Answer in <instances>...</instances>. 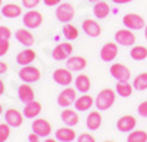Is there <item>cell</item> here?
Instances as JSON below:
<instances>
[{
    "mask_svg": "<svg viewBox=\"0 0 147 142\" xmlns=\"http://www.w3.org/2000/svg\"><path fill=\"white\" fill-rule=\"evenodd\" d=\"M62 33H63V36H65V39H68L69 42H72V40H77L78 39V28L75 27V25H72V24H65L63 25V28H62Z\"/></svg>",
    "mask_w": 147,
    "mask_h": 142,
    "instance_id": "f546056e",
    "label": "cell"
},
{
    "mask_svg": "<svg viewBox=\"0 0 147 142\" xmlns=\"http://www.w3.org/2000/svg\"><path fill=\"white\" fill-rule=\"evenodd\" d=\"M127 142H147V132L144 130H136L128 133L127 136Z\"/></svg>",
    "mask_w": 147,
    "mask_h": 142,
    "instance_id": "4dcf8cb0",
    "label": "cell"
},
{
    "mask_svg": "<svg viewBox=\"0 0 147 142\" xmlns=\"http://www.w3.org/2000/svg\"><path fill=\"white\" fill-rule=\"evenodd\" d=\"M82 31L88 36V37H99V36L102 34V27L99 25V22L94 21V19H84L82 21Z\"/></svg>",
    "mask_w": 147,
    "mask_h": 142,
    "instance_id": "5bb4252c",
    "label": "cell"
},
{
    "mask_svg": "<svg viewBox=\"0 0 147 142\" xmlns=\"http://www.w3.org/2000/svg\"><path fill=\"white\" fill-rule=\"evenodd\" d=\"M5 93V83H3V80L0 79V95H3Z\"/></svg>",
    "mask_w": 147,
    "mask_h": 142,
    "instance_id": "7bdbcfd3",
    "label": "cell"
},
{
    "mask_svg": "<svg viewBox=\"0 0 147 142\" xmlns=\"http://www.w3.org/2000/svg\"><path fill=\"white\" fill-rule=\"evenodd\" d=\"M75 89L81 93H87L91 89V80L87 74H80L75 79Z\"/></svg>",
    "mask_w": 147,
    "mask_h": 142,
    "instance_id": "484cf974",
    "label": "cell"
},
{
    "mask_svg": "<svg viewBox=\"0 0 147 142\" xmlns=\"http://www.w3.org/2000/svg\"><path fill=\"white\" fill-rule=\"evenodd\" d=\"M93 104H94V99L90 96V95L82 93L80 98H77V101H75L74 105H75L77 111H87V110H90L93 106Z\"/></svg>",
    "mask_w": 147,
    "mask_h": 142,
    "instance_id": "7402d4cb",
    "label": "cell"
},
{
    "mask_svg": "<svg viewBox=\"0 0 147 142\" xmlns=\"http://www.w3.org/2000/svg\"><path fill=\"white\" fill-rule=\"evenodd\" d=\"M77 142H96V139L91 133H81L77 138Z\"/></svg>",
    "mask_w": 147,
    "mask_h": 142,
    "instance_id": "d590c367",
    "label": "cell"
},
{
    "mask_svg": "<svg viewBox=\"0 0 147 142\" xmlns=\"http://www.w3.org/2000/svg\"><path fill=\"white\" fill-rule=\"evenodd\" d=\"M103 142H113V141H103Z\"/></svg>",
    "mask_w": 147,
    "mask_h": 142,
    "instance_id": "c3c4849f",
    "label": "cell"
},
{
    "mask_svg": "<svg viewBox=\"0 0 147 142\" xmlns=\"http://www.w3.org/2000/svg\"><path fill=\"white\" fill-rule=\"evenodd\" d=\"M2 15L9 18V19L18 18L19 15H22V8L15 5V3H7V5L2 6Z\"/></svg>",
    "mask_w": 147,
    "mask_h": 142,
    "instance_id": "cb8c5ba5",
    "label": "cell"
},
{
    "mask_svg": "<svg viewBox=\"0 0 147 142\" xmlns=\"http://www.w3.org/2000/svg\"><path fill=\"white\" fill-rule=\"evenodd\" d=\"M87 2H90V3H97V2H100V0H87Z\"/></svg>",
    "mask_w": 147,
    "mask_h": 142,
    "instance_id": "bcb514c9",
    "label": "cell"
},
{
    "mask_svg": "<svg viewBox=\"0 0 147 142\" xmlns=\"http://www.w3.org/2000/svg\"><path fill=\"white\" fill-rule=\"evenodd\" d=\"M72 52H74V46L69 42H63L55 47L52 55H53V59H56V61H65L69 56H72Z\"/></svg>",
    "mask_w": 147,
    "mask_h": 142,
    "instance_id": "8fae6325",
    "label": "cell"
},
{
    "mask_svg": "<svg viewBox=\"0 0 147 142\" xmlns=\"http://www.w3.org/2000/svg\"><path fill=\"white\" fill-rule=\"evenodd\" d=\"M60 120L65 123V126L74 127V126H78L80 117H78V114H77L75 110H71L69 106H68V108H63V111L60 113Z\"/></svg>",
    "mask_w": 147,
    "mask_h": 142,
    "instance_id": "e0dca14e",
    "label": "cell"
},
{
    "mask_svg": "<svg viewBox=\"0 0 147 142\" xmlns=\"http://www.w3.org/2000/svg\"><path fill=\"white\" fill-rule=\"evenodd\" d=\"M75 16V8L72 3H60L56 8V18L59 22L68 24Z\"/></svg>",
    "mask_w": 147,
    "mask_h": 142,
    "instance_id": "7a4b0ae2",
    "label": "cell"
},
{
    "mask_svg": "<svg viewBox=\"0 0 147 142\" xmlns=\"http://www.w3.org/2000/svg\"><path fill=\"white\" fill-rule=\"evenodd\" d=\"M7 71V64L3 62V61H0V74H5Z\"/></svg>",
    "mask_w": 147,
    "mask_h": 142,
    "instance_id": "60d3db41",
    "label": "cell"
},
{
    "mask_svg": "<svg viewBox=\"0 0 147 142\" xmlns=\"http://www.w3.org/2000/svg\"><path fill=\"white\" fill-rule=\"evenodd\" d=\"M93 14L97 19H105L109 14H110V5L105 0H100V2L94 3L93 6Z\"/></svg>",
    "mask_w": 147,
    "mask_h": 142,
    "instance_id": "ffe728a7",
    "label": "cell"
},
{
    "mask_svg": "<svg viewBox=\"0 0 147 142\" xmlns=\"http://www.w3.org/2000/svg\"><path fill=\"white\" fill-rule=\"evenodd\" d=\"M9 51V40L0 42V56H5Z\"/></svg>",
    "mask_w": 147,
    "mask_h": 142,
    "instance_id": "74e56055",
    "label": "cell"
},
{
    "mask_svg": "<svg viewBox=\"0 0 147 142\" xmlns=\"http://www.w3.org/2000/svg\"><path fill=\"white\" fill-rule=\"evenodd\" d=\"M22 22H24V25L28 27V28H38L43 24V15L38 10L30 9L27 14L22 16Z\"/></svg>",
    "mask_w": 147,
    "mask_h": 142,
    "instance_id": "9c48e42d",
    "label": "cell"
},
{
    "mask_svg": "<svg viewBox=\"0 0 147 142\" xmlns=\"http://www.w3.org/2000/svg\"><path fill=\"white\" fill-rule=\"evenodd\" d=\"M41 108L43 106L38 101H31V102L25 104V106H24V115L28 118H34L41 113Z\"/></svg>",
    "mask_w": 147,
    "mask_h": 142,
    "instance_id": "d4e9b609",
    "label": "cell"
},
{
    "mask_svg": "<svg viewBox=\"0 0 147 142\" xmlns=\"http://www.w3.org/2000/svg\"><path fill=\"white\" fill-rule=\"evenodd\" d=\"M41 77V73H40V70L34 67V65H24L19 71V79L22 81H25V83H35V81H38Z\"/></svg>",
    "mask_w": 147,
    "mask_h": 142,
    "instance_id": "8992f818",
    "label": "cell"
},
{
    "mask_svg": "<svg viewBox=\"0 0 147 142\" xmlns=\"http://www.w3.org/2000/svg\"><path fill=\"white\" fill-rule=\"evenodd\" d=\"M12 37V31L9 27L6 25H0V42H3V40H9Z\"/></svg>",
    "mask_w": 147,
    "mask_h": 142,
    "instance_id": "836d02e7",
    "label": "cell"
},
{
    "mask_svg": "<svg viewBox=\"0 0 147 142\" xmlns=\"http://www.w3.org/2000/svg\"><path fill=\"white\" fill-rule=\"evenodd\" d=\"M132 90H134V86L129 81H118L115 86V92L121 98H129L132 95Z\"/></svg>",
    "mask_w": 147,
    "mask_h": 142,
    "instance_id": "4316f807",
    "label": "cell"
},
{
    "mask_svg": "<svg viewBox=\"0 0 147 142\" xmlns=\"http://www.w3.org/2000/svg\"><path fill=\"white\" fill-rule=\"evenodd\" d=\"M31 129H32V132L37 133L40 138H47L52 133V124L47 120H44V118H35L31 124Z\"/></svg>",
    "mask_w": 147,
    "mask_h": 142,
    "instance_id": "4fadbf2b",
    "label": "cell"
},
{
    "mask_svg": "<svg viewBox=\"0 0 147 142\" xmlns=\"http://www.w3.org/2000/svg\"><path fill=\"white\" fill-rule=\"evenodd\" d=\"M43 2H44L46 6L52 8V6H57V5H60V3H62V0H43Z\"/></svg>",
    "mask_w": 147,
    "mask_h": 142,
    "instance_id": "f35d334b",
    "label": "cell"
},
{
    "mask_svg": "<svg viewBox=\"0 0 147 142\" xmlns=\"http://www.w3.org/2000/svg\"><path fill=\"white\" fill-rule=\"evenodd\" d=\"M40 2L41 0H22V6L30 10V9H35L37 6L40 5Z\"/></svg>",
    "mask_w": 147,
    "mask_h": 142,
    "instance_id": "e575fe53",
    "label": "cell"
},
{
    "mask_svg": "<svg viewBox=\"0 0 147 142\" xmlns=\"http://www.w3.org/2000/svg\"><path fill=\"white\" fill-rule=\"evenodd\" d=\"M122 24H124L127 28L132 30V31H138V30H143L146 27L144 18L138 14H127V15H124Z\"/></svg>",
    "mask_w": 147,
    "mask_h": 142,
    "instance_id": "277c9868",
    "label": "cell"
},
{
    "mask_svg": "<svg viewBox=\"0 0 147 142\" xmlns=\"http://www.w3.org/2000/svg\"><path fill=\"white\" fill-rule=\"evenodd\" d=\"M5 120H6V123L10 127H19L22 124V122H24V114L19 113L15 108H9V110H6Z\"/></svg>",
    "mask_w": 147,
    "mask_h": 142,
    "instance_id": "9a60e30c",
    "label": "cell"
},
{
    "mask_svg": "<svg viewBox=\"0 0 147 142\" xmlns=\"http://www.w3.org/2000/svg\"><path fill=\"white\" fill-rule=\"evenodd\" d=\"M28 142H40V136L32 132V133H30V136H28Z\"/></svg>",
    "mask_w": 147,
    "mask_h": 142,
    "instance_id": "ab89813d",
    "label": "cell"
},
{
    "mask_svg": "<svg viewBox=\"0 0 147 142\" xmlns=\"http://www.w3.org/2000/svg\"><path fill=\"white\" fill-rule=\"evenodd\" d=\"M15 37H16V40H18L21 44L27 46V47H30V46L34 44V36L30 33L28 28H19V30H16Z\"/></svg>",
    "mask_w": 147,
    "mask_h": 142,
    "instance_id": "44dd1931",
    "label": "cell"
},
{
    "mask_svg": "<svg viewBox=\"0 0 147 142\" xmlns=\"http://www.w3.org/2000/svg\"><path fill=\"white\" fill-rule=\"evenodd\" d=\"M109 73H110V76H112L116 81H129V79H131L129 68L127 65H124V64H121V62L112 64Z\"/></svg>",
    "mask_w": 147,
    "mask_h": 142,
    "instance_id": "5b68a950",
    "label": "cell"
},
{
    "mask_svg": "<svg viewBox=\"0 0 147 142\" xmlns=\"http://www.w3.org/2000/svg\"><path fill=\"white\" fill-rule=\"evenodd\" d=\"M132 86L136 90H146L147 89V73H140L134 79Z\"/></svg>",
    "mask_w": 147,
    "mask_h": 142,
    "instance_id": "1f68e13d",
    "label": "cell"
},
{
    "mask_svg": "<svg viewBox=\"0 0 147 142\" xmlns=\"http://www.w3.org/2000/svg\"><path fill=\"white\" fill-rule=\"evenodd\" d=\"M118 43L116 42H107L100 49V59L103 62H112L118 56Z\"/></svg>",
    "mask_w": 147,
    "mask_h": 142,
    "instance_id": "ba28073f",
    "label": "cell"
},
{
    "mask_svg": "<svg viewBox=\"0 0 147 142\" xmlns=\"http://www.w3.org/2000/svg\"><path fill=\"white\" fill-rule=\"evenodd\" d=\"M3 113V108H2V105H0V114H2Z\"/></svg>",
    "mask_w": 147,
    "mask_h": 142,
    "instance_id": "7dc6e473",
    "label": "cell"
},
{
    "mask_svg": "<svg viewBox=\"0 0 147 142\" xmlns=\"http://www.w3.org/2000/svg\"><path fill=\"white\" fill-rule=\"evenodd\" d=\"M115 101H116V92L107 87V89H103V90H100L99 93H97L94 104H96L97 110L106 111L115 104Z\"/></svg>",
    "mask_w": 147,
    "mask_h": 142,
    "instance_id": "6da1fadb",
    "label": "cell"
},
{
    "mask_svg": "<svg viewBox=\"0 0 147 142\" xmlns=\"http://www.w3.org/2000/svg\"><path fill=\"white\" fill-rule=\"evenodd\" d=\"M53 81L60 86H69L74 81L72 71L68 68H57L53 71Z\"/></svg>",
    "mask_w": 147,
    "mask_h": 142,
    "instance_id": "7c38bea8",
    "label": "cell"
},
{
    "mask_svg": "<svg viewBox=\"0 0 147 142\" xmlns=\"http://www.w3.org/2000/svg\"><path fill=\"white\" fill-rule=\"evenodd\" d=\"M136 126H137V120H136V117L131 115V114H125V115L119 117L118 122H116V129L122 133L132 132V130L136 129Z\"/></svg>",
    "mask_w": 147,
    "mask_h": 142,
    "instance_id": "30bf717a",
    "label": "cell"
},
{
    "mask_svg": "<svg viewBox=\"0 0 147 142\" xmlns=\"http://www.w3.org/2000/svg\"><path fill=\"white\" fill-rule=\"evenodd\" d=\"M102 122H103V117L99 111H91L87 117V127L88 130H97L100 129L102 126Z\"/></svg>",
    "mask_w": 147,
    "mask_h": 142,
    "instance_id": "83f0119b",
    "label": "cell"
},
{
    "mask_svg": "<svg viewBox=\"0 0 147 142\" xmlns=\"http://www.w3.org/2000/svg\"><path fill=\"white\" fill-rule=\"evenodd\" d=\"M136 40H137L136 34L129 28H121L115 33V42L121 46H127V47L134 46L136 44Z\"/></svg>",
    "mask_w": 147,
    "mask_h": 142,
    "instance_id": "3957f363",
    "label": "cell"
},
{
    "mask_svg": "<svg viewBox=\"0 0 147 142\" xmlns=\"http://www.w3.org/2000/svg\"><path fill=\"white\" fill-rule=\"evenodd\" d=\"M77 101V89L72 87H65L62 92L57 95V105L62 108H68Z\"/></svg>",
    "mask_w": 147,
    "mask_h": 142,
    "instance_id": "52a82bcc",
    "label": "cell"
},
{
    "mask_svg": "<svg viewBox=\"0 0 147 142\" xmlns=\"http://www.w3.org/2000/svg\"><path fill=\"white\" fill-rule=\"evenodd\" d=\"M137 113H138L140 117H146V118H147V101H143V102L138 105Z\"/></svg>",
    "mask_w": 147,
    "mask_h": 142,
    "instance_id": "8d00e7d4",
    "label": "cell"
},
{
    "mask_svg": "<svg viewBox=\"0 0 147 142\" xmlns=\"http://www.w3.org/2000/svg\"><path fill=\"white\" fill-rule=\"evenodd\" d=\"M2 3H3V2H2V0H0V6H2Z\"/></svg>",
    "mask_w": 147,
    "mask_h": 142,
    "instance_id": "681fc988",
    "label": "cell"
},
{
    "mask_svg": "<svg viewBox=\"0 0 147 142\" xmlns=\"http://www.w3.org/2000/svg\"><path fill=\"white\" fill-rule=\"evenodd\" d=\"M18 96H19V99H21L24 104H28V102L34 101L35 95H34L32 87L30 86V83H24V85H21V86L18 87Z\"/></svg>",
    "mask_w": 147,
    "mask_h": 142,
    "instance_id": "d6986e66",
    "label": "cell"
},
{
    "mask_svg": "<svg viewBox=\"0 0 147 142\" xmlns=\"http://www.w3.org/2000/svg\"><path fill=\"white\" fill-rule=\"evenodd\" d=\"M44 142H57V139H56V138H55V139H53V138H49V136H47V138H46V141H44Z\"/></svg>",
    "mask_w": 147,
    "mask_h": 142,
    "instance_id": "ee69618b",
    "label": "cell"
},
{
    "mask_svg": "<svg viewBox=\"0 0 147 142\" xmlns=\"http://www.w3.org/2000/svg\"><path fill=\"white\" fill-rule=\"evenodd\" d=\"M9 135H10V126L7 123H2L0 124V142H6Z\"/></svg>",
    "mask_w": 147,
    "mask_h": 142,
    "instance_id": "d6a6232c",
    "label": "cell"
},
{
    "mask_svg": "<svg viewBox=\"0 0 147 142\" xmlns=\"http://www.w3.org/2000/svg\"><path fill=\"white\" fill-rule=\"evenodd\" d=\"M129 56L136 61H144L147 58V47L141 46V44H136V46H131V51H129Z\"/></svg>",
    "mask_w": 147,
    "mask_h": 142,
    "instance_id": "f1b7e54d",
    "label": "cell"
},
{
    "mask_svg": "<svg viewBox=\"0 0 147 142\" xmlns=\"http://www.w3.org/2000/svg\"><path fill=\"white\" fill-rule=\"evenodd\" d=\"M129 2H132V0H112V3H116V5H125Z\"/></svg>",
    "mask_w": 147,
    "mask_h": 142,
    "instance_id": "b9f144b4",
    "label": "cell"
},
{
    "mask_svg": "<svg viewBox=\"0 0 147 142\" xmlns=\"http://www.w3.org/2000/svg\"><path fill=\"white\" fill-rule=\"evenodd\" d=\"M55 138L59 141V142H72L75 141L77 138V133L71 126H65V127H59L55 133Z\"/></svg>",
    "mask_w": 147,
    "mask_h": 142,
    "instance_id": "2e32d148",
    "label": "cell"
},
{
    "mask_svg": "<svg viewBox=\"0 0 147 142\" xmlns=\"http://www.w3.org/2000/svg\"><path fill=\"white\" fill-rule=\"evenodd\" d=\"M85 67H87V59H85L84 56H69L66 59V68L71 70L72 73L74 71H82Z\"/></svg>",
    "mask_w": 147,
    "mask_h": 142,
    "instance_id": "ac0fdd59",
    "label": "cell"
},
{
    "mask_svg": "<svg viewBox=\"0 0 147 142\" xmlns=\"http://www.w3.org/2000/svg\"><path fill=\"white\" fill-rule=\"evenodd\" d=\"M144 37H146V40H147V25L144 27Z\"/></svg>",
    "mask_w": 147,
    "mask_h": 142,
    "instance_id": "f6af8a7d",
    "label": "cell"
},
{
    "mask_svg": "<svg viewBox=\"0 0 147 142\" xmlns=\"http://www.w3.org/2000/svg\"><path fill=\"white\" fill-rule=\"evenodd\" d=\"M0 18H2V14H0Z\"/></svg>",
    "mask_w": 147,
    "mask_h": 142,
    "instance_id": "f907efd6",
    "label": "cell"
},
{
    "mask_svg": "<svg viewBox=\"0 0 147 142\" xmlns=\"http://www.w3.org/2000/svg\"><path fill=\"white\" fill-rule=\"evenodd\" d=\"M35 58H37L35 52H34L32 49H30V47H27V49L21 51V52L16 55V62H18L19 65H30Z\"/></svg>",
    "mask_w": 147,
    "mask_h": 142,
    "instance_id": "603a6c76",
    "label": "cell"
}]
</instances>
